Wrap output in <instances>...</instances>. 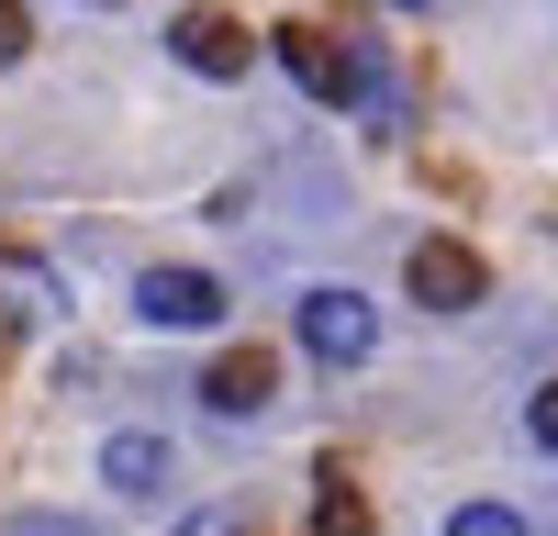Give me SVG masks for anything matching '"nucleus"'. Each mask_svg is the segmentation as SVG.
Listing matches in <instances>:
<instances>
[{
	"instance_id": "nucleus-5",
	"label": "nucleus",
	"mask_w": 558,
	"mask_h": 536,
	"mask_svg": "<svg viewBox=\"0 0 558 536\" xmlns=\"http://www.w3.org/2000/svg\"><path fill=\"white\" fill-rule=\"evenodd\" d=\"M268 391H279V357H268V346H235V357H213V369H202V402H213V414H268Z\"/></svg>"
},
{
	"instance_id": "nucleus-6",
	"label": "nucleus",
	"mask_w": 558,
	"mask_h": 536,
	"mask_svg": "<svg viewBox=\"0 0 558 536\" xmlns=\"http://www.w3.org/2000/svg\"><path fill=\"white\" fill-rule=\"evenodd\" d=\"M279 68H291L313 101H347V89H357V57H336L313 23H279Z\"/></svg>"
},
{
	"instance_id": "nucleus-7",
	"label": "nucleus",
	"mask_w": 558,
	"mask_h": 536,
	"mask_svg": "<svg viewBox=\"0 0 558 536\" xmlns=\"http://www.w3.org/2000/svg\"><path fill=\"white\" fill-rule=\"evenodd\" d=\"M101 480H112V491H157V480H168V447H157V436H112V447H101Z\"/></svg>"
},
{
	"instance_id": "nucleus-12",
	"label": "nucleus",
	"mask_w": 558,
	"mask_h": 536,
	"mask_svg": "<svg viewBox=\"0 0 558 536\" xmlns=\"http://www.w3.org/2000/svg\"><path fill=\"white\" fill-rule=\"evenodd\" d=\"M179 536H246V514H223V503H213V514H191Z\"/></svg>"
},
{
	"instance_id": "nucleus-11",
	"label": "nucleus",
	"mask_w": 558,
	"mask_h": 536,
	"mask_svg": "<svg viewBox=\"0 0 558 536\" xmlns=\"http://www.w3.org/2000/svg\"><path fill=\"white\" fill-rule=\"evenodd\" d=\"M23 45H34V23H23V0H0V68H12Z\"/></svg>"
},
{
	"instance_id": "nucleus-2",
	"label": "nucleus",
	"mask_w": 558,
	"mask_h": 536,
	"mask_svg": "<svg viewBox=\"0 0 558 536\" xmlns=\"http://www.w3.org/2000/svg\"><path fill=\"white\" fill-rule=\"evenodd\" d=\"M302 346L324 357V369H357V357L380 346V313H368L357 291H313L302 302Z\"/></svg>"
},
{
	"instance_id": "nucleus-9",
	"label": "nucleus",
	"mask_w": 558,
	"mask_h": 536,
	"mask_svg": "<svg viewBox=\"0 0 558 536\" xmlns=\"http://www.w3.org/2000/svg\"><path fill=\"white\" fill-rule=\"evenodd\" d=\"M447 536H525V514H514V503H458Z\"/></svg>"
},
{
	"instance_id": "nucleus-13",
	"label": "nucleus",
	"mask_w": 558,
	"mask_h": 536,
	"mask_svg": "<svg viewBox=\"0 0 558 536\" xmlns=\"http://www.w3.org/2000/svg\"><path fill=\"white\" fill-rule=\"evenodd\" d=\"M391 12H425V0H391Z\"/></svg>"
},
{
	"instance_id": "nucleus-3",
	"label": "nucleus",
	"mask_w": 558,
	"mask_h": 536,
	"mask_svg": "<svg viewBox=\"0 0 558 536\" xmlns=\"http://www.w3.org/2000/svg\"><path fill=\"white\" fill-rule=\"evenodd\" d=\"M481 291H492V268L458 246V235H425V246H413V302H425V313H470Z\"/></svg>"
},
{
	"instance_id": "nucleus-1",
	"label": "nucleus",
	"mask_w": 558,
	"mask_h": 536,
	"mask_svg": "<svg viewBox=\"0 0 558 536\" xmlns=\"http://www.w3.org/2000/svg\"><path fill=\"white\" fill-rule=\"evenodd\" d=\"M134 313L168 325V336H202V325H223V280H213V268H146Z\"/></svg>"
},
{
	"instance_id": "nucleus-10",
	"label": "nucleus",
	"mask_w": 558,
	"mask_h": 536,
	"mask_svg": "<svg viewBox=\"0 0 558 536\" xmlns=\"http://www.w3.org/2000/svg\"><path fill=\"white\" fill-rule=\"evenodd\" d=\"M525 436H536V447H558V380H547V391L525 402Z\"/></svg>"
},
{
	"instance_id": "nucleus-8",
	"label": "nucleus",
	"mask_w": 558,
	"mask_h": 536,
	"mask_svg": "<svg viewBox=\"0 0 558 536\" xmlns=\"http://www.w3.org/2000/svg\"><path fill=\"white\" fill-rule=\"evenodd\" d=\"M313 480H324V491H313V525H324V536H368V503H357V480H347V459H324Z\"/></svg>"
},
{
	"instance_id": "nucleus-4",
	"label": "nucleus",
	"mask_w": 558,
	"mask_h": 536,
	"mask_svg": "<svg viewBox=\"0 0 558 536\" xmlns=\"http://www.w3.org/2000/svg\"><path fill=\"white\" fill-rule=\"evenodd\" d=\"M168 45H179L202 78H246V68H257V45H246V23H235V12H179V23H168Z\"/></svg>"
}]
</instances>
